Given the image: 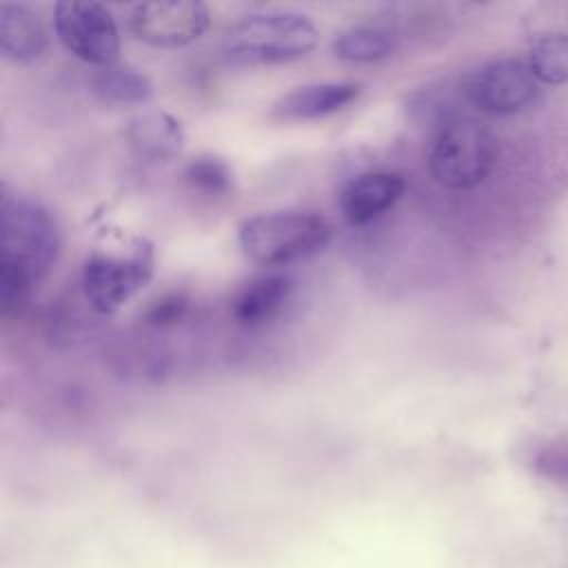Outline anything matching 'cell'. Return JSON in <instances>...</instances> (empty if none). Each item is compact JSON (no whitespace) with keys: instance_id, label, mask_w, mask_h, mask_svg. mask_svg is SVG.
Returning a JSON list of instances; mask_svg holds the SVG:
<instances>
[{"instance_id":"6da1fadb","label":"cell","mask_w":568,"mask_h":568,"mask_svg":"<svg viewBox=\"0 0 568 568\" xmlns=\"http://www.w3.org/2000/svg\"><path fill=\"white\" fill-rule=\"evenodd\" d=\"M317 27L295 11H260L235 22L222 42L224 55L240 64H282L308 55Z\"/></svg>"},{"instance_id":"7a4b0ae2","label":"cell","mask_w":568,"mask_h":568,"mask_svg":"<svg viewBox=\"0 0 568 568\" xmlns=\"http://www.w3.org/2000/svg\"><path fill=\"white\" fill-rule=\"evenodd\" d=\"M331 224L315 211H273L246 217L237 229L242 253L262 266H282L322 251Z\"/></svg>"},{"instance_id":"3957f363","label":"cell","mask_w":568,"mask_h":568,"mask_svg":"<svg viewBox=\"0 0 568 568\" xmlns=\"http://www.w3.org/2000/svg\"><path fill=\"white\" fill-rule=\"evenodd\" d=\"M497 160L495 135L477 120L455 115L444 120L428 149L433 180L450 191L481 184Z\"/></svg>"},{"instance_id":"277c9868","label":"cell","mask_w":568,"mask_h":568,"mask_svg":"<svg viewBox=\"0 0 568 568\" xmlns=\"http://www.w3.org/2000/svg\"><path fill=\"white\" fill-rule=\"evenodd\" d=\"M60 248V231L38 200L2 191L0 197V264H11L36 280L47 273Z\"/></svg>"},{"instance_id":"5b68a950","label":"cell","mask_w":568,"mask_h":568,"mask_svg":"<svg viewBox=\"0 0 568 568\" xmlns=\"http://www.w3.org/2000/svg\"><path fill=\"white\" fill-rule=\"evenodd\" d=\"M153 271V244L133 237L122 251H95L84 260L82 293L95 313L111 315L151 282Z\"/></svg>"},{"instance_id":"8992f818","label":"cell","mask_w":568,"mask_h":568,"mask_svg":"<svg viewBox=\"0 0 568 568\" xmlns=\"http://www.w3.org/2000/svg\"><path fill=\"white\" fill-rule=\"evenodd\" d=\"M58 40L78 60L109 67L120 53V31L113 13L91 0H64L53 9Z\"/></svg>"},{"instance_id":"52a82bcc","label":"cell","mask_w":568,"mask_h":568,"mask_svg":"<svg viewBox=\"0 0 568 568\" xmlns=\"http://www.w3.org/2000/svg\"><path fill=\"white\" fill-rule=\"evenodd\" d=\"M129 27L138 40L158 49H178L195 42L209 27V9L197 0L140 2Z\"/></svg>"},{"instance_id":"ba28073f","label":"cell","mask_w":568,"mask_h":568,"mask_svg":"<svg viewBox=\"0 0 568 568\" xmlns=\"http://www.w3.org/2000/svg\"><path fill=\"white\" fill-rule=\"evenodd\" d=\"M468 100L484 113L510 115L537 98V78L528 62L504 58L481 67L466 84Z\"/></svg>"},{"instance_id":"9c48e42d","label":"cell","mask_w":568,"mask_h":568,"mask_svg":"<svg viewBox=\"0 0 568 568\" xmlns=\"http://www.w3.org/2000/svg\"><path fill=\"white\" fill-rule=\"evenodd\" d=\"M406 180L395 171H371L353 178L339 191V209L348 224L362 226L386 213L404 195Z\"/></svg>"},{"instance_id":"30bf717a","label":"cell","mask_w":568,"mask_h":568,"mask_svg":"<svg viewBox=\"0 0 568 568\" xmlns=\"http://www.w3.org/2000/svg\"><path fill=\"white\" fill-rule=\"evenodd\" d=\"M362 95L359 82H313L295 87L273 102L271 115L284 122H304L333 115Z\"/></svg>"},{"instance_id":"8fae6325","label":"cell","mask_w":568,"mask_h":568,"mask_svg":"<svg viewBox=\"0 0 568 568\" xmlns=\"http://www.w3.org/2000/svg\"><path fill=\"white\" fill-rule=\"evenodd\" d=\"M124 138L138 158L166 162L180 153L184 144V129L180 120L166 111H142L129 120Z\"/></svg>"},{"instance_id":"7c38bea8","label":"cell","mask_w":568,"mask_h":568,"mask_svg":"<svg viewBox=\"0 0 568 568\" xmlns=\"http://www.w3.org/2000/svg\"><path fill=\"white\" fill-rule=\"evenodd\" d=\"M293 295V280L280 273L257 277L248 282L231 304L235 324L244 328H257L273 322Z\"/></svg>"},{"instance_id":"4fadbf2b","label":"cell","mask_w":568,"mask_h":568,"mask_svg":"<svg viewBox=\"0 0 568 568\" xmlns=\"http://www.w3.org/2000/svg\"><path fill=\"white\" fill-rule=\"evenodd\" d=\"M49 44L47 29L27 4H0V53L11 62H33Z\"/></svg>"},{"instance_id":"5bb4252c","label":"cell","mask_w":568,"mask_h":568,"mask_svg":"<svg viewBox=\"0 0 568 568\" xmlns=\"http://www.w3.org/2000/svg\"><path fill=\"white\" fill-rule=\"evenodd\" d=\"M397 36L379 24H353L342 29L333 42L331 53L342 62L368 64L386 60L397 51Z\"/></svg>"},{"instance_id":"9a60e30c","label":"cell","mask_w":568,"mask_h":568,"mask_svg":"<svg viewBox=\"0 0 568 568\" xmlns=\"http://www.w3.org/2000/svg\"><path fill=\"white\" fill-rule=\"evenodd\" d=\"M91 87L102 100L115 104H142L153 95V84L142 71L115 62L100 67L91 78Z\"/></svg>"},{"instance_id":"2e32d148","label":"cell","mask_w":568,"mask_h":568,"mask_svg":"<svg viewBox=\"0 0 568 568\" xmlns=\"http://www.w3.org/2000/svg\"><path fill=\"white\" fill-rule=\"evenodd\" d=\"M528 67L535 73V78L546 84L568 82V36L566 33L541 36L530 51Z\"/></svg>"},{"instance_id":"e0dca14e","label":"cell","mask_w":568,"mask_h":568,"mask_svg":"<svg viewBox=\"0 0 568 568\" xmlns=\"http://www.w3.org/2000/svg\"><path fill=\"white\" fill-rule=\"evenodd\" d=\"M184 180L193 191L206 195H226L233 189L231 166L215 155H197L184 169Z\"/></svg>"},{"instance_id":"ac0fdd59","label":"cell","mask_w":568,"mask_h":568,"mask_svg":"<svg viewBox=\"0 0 568 568\" xmlns=\"http://www.w3.org/2000/svg\"><path fill=\"white\" fill-rule=\"evenodd\" d=\"M36 282L38 280L27 271L11 264H0V313L4 317L20 313L27 306Z\"/></svg>"},{"instance_id":"d6986e66","label":"cell","mask_w":568,"mask_h":568,"mask_svg":"<svg viewBox=\"0 0 568 568\" xmlns=\"http://www.w3.org/2000/svg\"><path fill=\"white\" fill-rule=\"evenodd\" d=\"M189 311V297L184 293H166L162 295L160 300H155L149 308H146V315L144 320L151 324V326H158V328H169V326H175L178 322L184 320Z\"/></svg>"},{"instance_id":"ffe728a7","label":"cell","mask_w":568,"mask_h":568,"mask_svg":"<svg viewBox=\"0 0 568 568\" xmlns=\"http://www.w3.org/2000/svg\"><path fill=\"white\" fill-rule=\"evenodd\" d=\"M537 470L555 481H568V435L557 437L539 450Z\"/></svg>"}]
</instances>
